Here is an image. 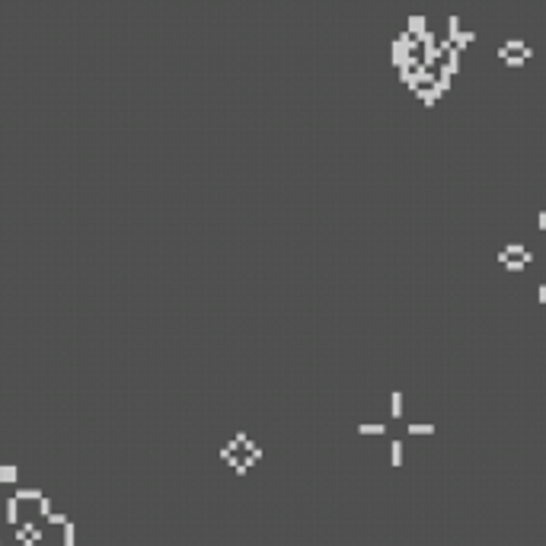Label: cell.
Here are the masks:
<instances>
[{
    "instance_id": "7c38bea8",
    "label": "cell",
    "mask_w": 546,
    "mask_h": 546,
    "mask_svg": "<svg viewBox=\"0 0 546 546\" xmlns=\"http://www.w3.org/2000/svg\"><path fill=\"white\" fill-rule=\"evenodd\" d=\"M390 415H393V419H400V415H402V393H400V390L390 396Z\"/></svg>"
},
{
    "instance_id": "d6986e66",
    "label": "cell",
    "mask_w": 546,
    "mask_h": 546,
    "mask_svg": "<svg viewBox=\"0 0 546 546\" xmlns=\"http://www.w3.org/2000/svg\"><path fill=\"white\" fill-rule=\"evenodd\" d=\"M537 227H540V233H543V237H546V208H543V211H540V218H537Z\"/></svg>"
},
{
    "instance_id": "ba28073f",
    "label": "cell",
    "mask_w": 546,
    "mask_h": 546,
    "mask_svg": "<svg viewBox=\"0 0 546 546\" xmlns=\"http://www.w3.org/2000/svg\"><path fill=\"white\" fill-rule=\"evenodd\" d=\"M476 38H479V36H476L473 29H460V36H457V42H454V45H457L460 51H467L470 45H476Z\"/></svg>"
},
{
    "instance_id": "5b68a950",
    "label": "cell",
    "mask_w": 546,
    "mask_h": 546,
    "mask_svg": "<svg viewBox=\"0 0 546 546\" xmlns=\"http://www.w3.org/2000/svg\"><path fill=\"white\" fill-rule=\"evenodd\" d=\"M409 55H412V51H409L402 42H393V55H390V61H393V67H396V71L409 64Z\"/></svg>"
},
{
    "instance_id": "6da1fadb",
    "label": "cell",
    "mask_w": 546,
    "mask_h": 546,
    "mask_svg": "<svg viewBox=\"0 0 546 546\" xmlns=\"http://www.w3.org/2000/svg\"><path fill=\"white\" fill-rule=\"evenodd\" d=\"M220 460H224L237 476H246L249 470L262 460V447L246 435V431H240V435H233L230 441L220 447Z\"/></svg>"
},
{
    "instance_id": "e0dca14e",
    "label": "cell",
    "mask_w": 546,
    "mask_h": 546,
    "mask_svg": "<svg viewBox=\"0 0 546 546\" xmlns=\"http://www.w3.org/2000/svg\"><path fill=\"white\" fill-rule=\"evenodd\" d=\"M524 61H530V58L527 55H508V58H505V67L514 71V67H524Z\"/></svg>"
},
{
    "instance_id": "9c48e42d",
    "label": "cell",
    "mask_w": 546,
    "mask_h": 546,
    "mask_svg": "<svg viewBox=\"0 0 546 546\" xmlns=\"http://www.w3.org/2000/svg\"><path fill=\"white\" fill-rule=\"evenodd\" d=\"M460 29H463L460 16H457V13H450V16H447V38H450V42H457V36H460Z\"/></svg>"
},
{
    "instance_id": "52a82bcc",
    "label": "cell",
    "mask_w": 546,
    "mask_h": 546,
    "mask_svg": "<svg viewBox=\"0 0 546 546\" xmlns=\"http://www.w3.org/2000/svg\"><path fill=\"white\" fill-rule=\"evenodd\" d=\"M425 29H428V16H419V13H412V16L406 19V32H412V36H422Z\"/></svg>"
},
{
    "instance_id": "30bf717a",
    "label": "cell",
    "mask_w": 546,
    "mask_h": 546,
    "mask_svg": "<svg viewBox=\"0 0 546 546\" xmlns=\"http://www.w3.org/2000/svg\"><path fill=\"white\" fill-rule=\"evenodd\" d=\"M409 435H412V437H419V435H435V425H431V422H412V425H409Z\"/></svg>"
},
{
    "instance_id": "2e32d148",
    "label": "cell",
    "mask_w": 546,
    "mask_h": 546,
    "mask_svg": "<svg viewBox=\"0 0 546 546\" xmlns=\"http://www.w3.org/2000/svg\"><path fill=\"white\" fill-rule=\"evenodd\" d=\"M419 42H422V48H435V45H437V32L435 29H425L422 36H419Z\"/></svg>"
},
{
    "instance_id": "3957f363",
    "label": "cell",
    "mask_w": 546,
    "mask_h": 546,
    "mask_svg": "<svg viewBox=\"0 0 546 546\" xmlns=\"http://www.w3.org/2000/svg\"><path fill=\"white\" fill-rule=\"evenodd\" d=\"M502 255H505V259H527V262H534V253H530L524 243H505Z\"/></svg>"
},
{
    "instance_id": "7a4b0ae2",
    "label": "cell",
    "mask_w": 546,
    "mask_h": 546,
    "mask_svg": "<svg viewBox=\"0 0 546 546\" xmlns=\"http://www.w3.org/2000/svg\"><path fill=\"white\" fill-rule=\"evenodd\" d=\"M16 543L19 546H45V527L38 521H19L16 524Z\"/></svg>"
},
{
    "instance_id": "5bb4252c",
    "label": "cell",
    "mask_w": 546,
    "mask_h": 546,
    "mask_svg": "<svg viewBox=\"0 0 546 546\" xmlns=\"http://www.w3.org/2000/svg\"><path fill=\"white\" fill-rule=\"evenodd\" d=\"M387 425L383 422H370V425H358V435H383Z\"/></svg>"
},
{
    "instance_id": "8992f818",
    "label": "cell",
    "mask_w": 546,
    "mask_h": 546,
    "mask_svg": "<svg viewBox=\"0 0 546 546\" xmlns=\"http://www.w3.org/2000/svg\"><path fill=\"white\" fill-rule=\"evenodd\" d=\"M412 93H415V99H419V103L425 106V109H435V103L441 99L435 90H431V86H419V90H412Z\"/></svg>"
},
{
    "instance_id": "ac0fdd59",
    "label": "cell",
    "mask_w": 546,
    "mask_h": 546,
    "mask_svg": "<svg viewBox=\"0 0 546 546\" xmlns=\"http://www.w3.org/2000/svg\"><path fill=\"white\" fill-rule=\"evenodd\" d=\"M0 482H16V467H0Z\"/></svg>"
},
{
    "instance_id": "8fae6325",
    "label": "cell",
    "mask_w": 546,
    "mask_h": 546,
    "mask_svg": "<svg viewBox=\"0 0 546 546\" xmlns=\"http://www.w3.org/2000/svg\"><path fill=\"white\" fill-rule=\"evenodd\" d=\"M38 498H42V492H38V489H19V492H16V502H19V505L38 502Z\"/></svg>"
},
{
    "instance_id": "4fadbf2b",
    "label": "cell",
    "mask_w": 546,
    "mask_h": 546,
    "mask_svg": "<svg viewBox=\"0 0 546 546\" xmlns=\"http://www.w3.org/2000/svg\"><path fill=\"white\" fill-rule=\"evenodd\" d=\"M527 265H530L527 259H505V262H502V268H505V272H524Z\"/></svg>"
},
{
    "instance_id": "9a60e30c",
    "label": "cell",
    "mask_w": 546,
    "mask_h": 546,
    "mask_svg": "<svg viewBox=\"0 0 546 546\" xmlns=\"http://www.w3.org/2000/svg\"><path fill=\"white\" fill-rule=\"evenodd\" d=\"M390 463H393V467H402V441L390 444Z\"/></svg>"
},
{
    "instance_id": "277c9868",
    "label": "cell",
    "mask_w": 546,
    "mask_h": 546,
    "mask_svg": "<svg viewBox=\"0 0 546 546\" xmlns=\"http://www.w3.org/2000/svg\"><path fill=\"white\" fill-rule=\"evenodd\" d=\"M502 48L508 51V55H527V58H534V48H530V45H524V38H505Z\"/></svg>"
},
{
    "instance_id": "ffe728a7",
    "label": "cell",
    "mask_w": 546,
    "mask_h": 546,
    "mask_svg": "<svg viewBox=\"0 0 546 546\" xmlns=\"http://www.w3.org/2000/svg\"><path fill=\"white\" fill-rule=\"evenodd\" d=\"M537 297H540V303H543V307H546V278L540 281V291H537Z\"/></svg>"
}]
</instances>
